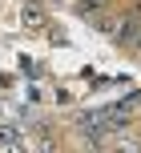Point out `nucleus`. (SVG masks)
Instances as JSON below:
<instances>
[{"mask_svg": "<svg viewBox=\"0 0 141 153\" xmlns=\"http://www.w3.org/2000/svg\"><path fill=\"white\" fill-rule=\"evenodd\" d=\"M20 141V129L16 125H0V145H16Z\"/></svg>", "mask_w": 141, "mask_h": 153, "instance_id": "obj_3", "label": "nucleus"}, {"mask_svg": "<svg viewBox=\"0 0 141 153\" xmlns=\"http://www.w3.org/2000/svg\"><path fill=\"white\" fill-rule=\"evenodd\" d=\"M129 48H133V53L141 56V32H137V36H133V45H129Z\"/></svg>", "mask_w": 141, "mask_h": 153, "instance_id": "obj_4", "label": "nucleus"}, {"mask_svg": "<svg viewBox=\"0 0 141 153\" xmlns=\"http://www.w3.org/2000/svg\"><path fill=\"white\" fill-rule=\"evenodd\" d=\"M101 28H109V36L117 40V45H133V36L141 32V20H137V16H121V20L101 24Z\"/></svg>", "mask_w": 141, "mask_h": 153, "instance_id": "obj_1", "label": "nucleus"}, {"mask_svg": "<svg viewBox=\"0 0 141 153\" xmlns=\"http://www.w3.org/2000/svg\"><path fill=\"white\" fill-rule=\"evenodd\" d=\"M24 24H28V28H40V24H45V12H40V4H24Z\"/></svg>", "mask_w": 141, "mask_h": 153, "instance_id": "obj_2", "label": "nucleus"}]
</instances>
